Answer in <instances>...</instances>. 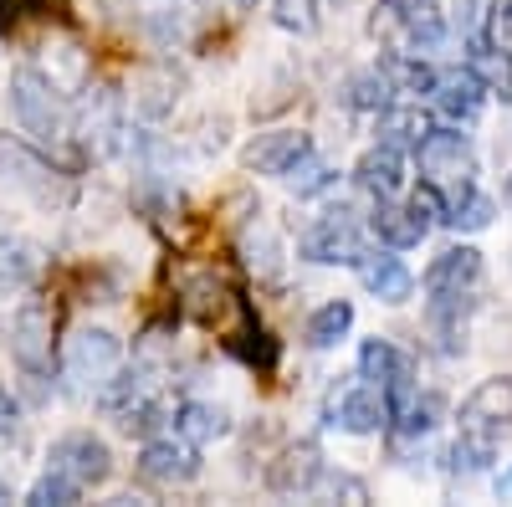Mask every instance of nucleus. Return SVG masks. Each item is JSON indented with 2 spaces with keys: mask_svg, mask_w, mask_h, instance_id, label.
I'll return each mask as SVG.
<instances>
[{
  "mask_svg": "<svg viewBox=\"0 0 512 507\" xmlns=\"http://www.w3.org/2000/svg\"><path fill=\"white\" fill-rule=\"evenodd\" d=\"M379 11L390 16L415 47H441L446 41V11L441 0H379Z\"/></svg>",
  "mask_w": 512,
  "mask_h": 507,
  "instance_id": "obj_20",
  "label": "nucleus"
},
{
  "mask_svg": "<svg viewBox=\"0 0 512 507\" xmlns=\"http://www.w3.org/2000/svg\"><path fill=\"white\" fill-rule=\"evenodd\" d=\"M354 267H359V282L369 287V298H379V303H410L415 272L395 257L390 246H384V251H364Z\"/></svg>",
  "mask_w": 512,
  "mask_h": 507,
  "instance_id": "obj_17",
  "label": "nucleus"
},
{
  "mask_svg": "<svg viewBox=\"0 0 512 507\" xmlns=\"http://www.w3.org/2000/svg\"><path fill=\"white\" fill-rule=\"evenodd\" d=\"M159 390V379H154V369L149 364H134V369H113L103 385H98V410L103 415H113V420H123L128 410H139L149 395Z\"/></svg>",
  "mask_w": 512,
  "mask_h": 507,
  "instance_id": "obj_19",
  "label": "nucleus"
},
{
  "mask_svg": "<svg viewBox=\"0 0 512 507\" xmlns=\"http://www.w3.org/2000/svg\"><path fill=\"white\" fill-rule=\"evenodd\" d=\"M512 426V374H492L466 395L461 405V431H492L502 436Z\"/></svg>",
  "mask_w": 512,
  "mask_h": 507,
  "instance_id": "obj_16",
  "label": "nucleus"
},
{
  "mask_svg": "<svg viewBox=\"0 0 512 507\" xmlns=\"http://www.w3.org/2000/svg\"><path fill=\"white\" fill-rule=\"evenodd\" d=\"M379 72L390 77L395 93H431L436 88V67L420 62V57H405V52H390V57L379 62Z\"/></svg>",
  "mask_w": 512,
  "mask_h": 507,
  "instance_id": "obj_31",
  "label": "nucleus"
},
{
  "mask_svg": "<svg viewBox=\"0 0 512 507\" xmlns=\"http://www.w3.org/2000/svg\"><path fill=\"white\" fill-rule=\"evenodd\" d=\"M328 11H333V0H277L272 21L292 36H313V31H323Z\"/></svg>",
  "mask_w": 512,
  "mask_h": 507,
  "instance_id": "obj_32",
  "label": "nucleus"
},
{
  "mask_svg": "<svg viewBox=\"0 0 512 507\" xmlns=\"http://www.w3.org/2000/svg\"><path fill=\"white\" fill-rule=\"evenodd\" d=\"M128 16L159 47H185L205 21V6L200 0H128Z\"/></svg>",
  "mask_w": 512,
  "mask_h": 507,
  "instance_id": "obj_11",
  "label": "nucleus"
},
{
  "mask_svg": "<svg viewBox=\"0 0 512 507\" xmlns=\"http://www.w3.org/2000/svg\"><path fill=\"white\" fill-rule=\"evenodd\" d=\"M41 267H47V251H41L36 241L26 236H0V292H21L41 277Z\"/></svg>",
  "mask_w": 512,
  "mask_h": 507,
  "instance_id": "obj_26",
  "label": "nucleus"
},
{
  "mask_svg": "<svg viewBox=\"0 0 512 507\" xmlns=\"http://www.w3.org/2000/svg\"><path fill=\"white\" fill-rule=\"evenodd\" d=\"M308 497H318V502H369V487L359 477H349V472H328L323 467Z\"/></svg>",
  "mask_w": 512,
  "mask_h": 507,
  "instance_id": "obj_38",
  "label": "nucleus"
},
{
  "mask_svg": "<svg viewBox=\"0 0 512 507\" xmlns=\"http://www.w3.org/2000/svg\"><path fill=\"white\" fill-rule=\"evenodd\" d=\"M415 159H420V169H425V180L446 195V210H451V200H461L466 190H477V185H472L477 159H472V144H466V134H456V129H431V134L415 144Z\"/></svg>",
  "mask_w": 512,
  "mask_h": 507,
  "instance_id": "obj_5",
  "label": "nucleus"
},
{
  "mask_svg": "<svg viewBox=\"0 0 512 507\" xmlns=\"http://www.w3.org/2000/svg\"><path fill=\"white\" fill-rule=\"evenodd\" d=\"M482 82L472 77V72H436V88H431V103H436V113H446L451 123H472L477 113H482Z\"/></svg>",
  "mask_w": 512,
  "mask_h": 507,
  "instance_id": "obj_23",
  "label": "nucleus"
},
{
  "mask_svg": "<svg viewBox=\"0 0 512 507\" xmlns=\"http://www.w3.org/2000/svg\"><path fill=\"white\" fill-rule=\"evenodd\" d=\"M41 77L52 82V88L62 93V98H77L82 88L93 82V67H88V52L82 47H72V41H47V47L36 52V62H31Z\"/></svg>",
  "mask_w": 512,
  "mask_h": 507,
  "instance_id": "obj_18",
  "label": "nucleus"
},
{
  "mask_svg": "<svg viewBox=\"0 0 512 507\" xmlns=\"http://www.w3.org/2000/svg\"><path fill=\"white\" fill-rule=\"evenodd\" d=\"M236 6H256V0H236Z\"/></svg>",
  "mask_w": 512,
  "mask_h": 507,
  "instance_id": "obj_44",
  "label": "nucleus"
},
{
  "mask_svg": "<svg viewBox=\"0 0 512 507\" xmlns=\"http://www.w3.org/2000/svg\"><path fill=\"white\" fill-rule=\"evenodd\" d=\"M67 139H77L93 159H113L134 144L128 134V103L118 88L108 82H88V88L77 93V108L67 113Z\"/></svg>",
  "mask_w": 512,
  "mask_h": 507,
  "instance_id": "obj_1",
  "label": "nucleus"
},
{
  "mask_svg": "<svg viewBox=\"0 0 512 507\" xmlns=\"http://www.w3.org/2000/svg\"><path fill=\"white\" fill-rule=\"evenodd\" d=\"M349 108H364V113H379V108H390V98H395V88H390V77H384L379 67L374 72H359V77H349Z\"/></svg>",
  "mask_w": 512,
  "mask_h": 507,
  "instance_id": "obj_35",
  "label": "nucleus"
},
{
  "mask_svg": "<svg viewBox=\"0 0 512 507\" xmlns=\"http://www.w3.org/2000/svg\"><path fill=\"white\" fill-rule=\"evenodd\" d=\"M241 251H246V267L251 272H262V277H277L282 272V241H277L272 226H256V236H246Z\"/></svg>",
  "mask_w": 512,
  "mask_h": 507,
  "instance_id": "obj_36",
  "label": "nucleus"
},
{
  "mask_svg": "<svg viewBox=\"0 0 512 507\" xmlns=\"http://www.w3.org/2000/svg\"><path fill=\"white\" fill-rule=\"evenodd\" d=\"M497 441H502V436H492V431H461V441L451 446V467L466 472V477L487 472L492 461H497Z\"/></svg>",
  "mask_w": 512,
  "mask_h": 507,
  "instance_id": "obj_33",
  "label": "nucleus"
},
{
  "mask_svg": "<svg viewBox=\"0 0 512 507\" xmlns=\"http://www.w3.org/2000/svg\"><path fill=\"white\" fill-rule=\"evenodd\" d=\"M6 231H11V226H6V210H0V236H6Z\"/></svg>",
  "mask_w": 512,
  "mask_h": 507,
  "instance_id": "obj_43",
  "label": "nucleus"
},
{
  "mask_svg": "<svg viewBox=\"0 0 512 507\" xmlns=\"http://www.w3.org/2000/svg\"><path fill=\"white\" fill-rule=\"evenodd\" d=\"M180 98H185V72L169 62V57H159V62H144L139 72H134V88L123 93V103H128V113L134 118H144V123H159V118H169L180 108Z\"/></svg>",
  "mask_w": 512,
  "mask_h": 507,
  "instance_id": "obj_9",
  "label": "nucleus"
},
{
  "mask_svg": "<svg viewBox=\"0 0 512 507\" xmlns=\"http://www.w3.org/2000/svg\"><path fill=\"white\" fill-rule=\"evenodd\" d=\"M497 497H512V467H507V472L497 477Z\"/></svg>",
  "mask_w": 512,
  "mask_h": 507,
  "instance_id": "obj_41",
  "label": "nucleus"
},
{
  "mask_svg": "<svg viewBox=\"0 0 512 507\" xmlns=\"http://www.w3.org/2000/svg\"><path fill=\"white\" fill-rule=\"evenodd\" d=\"M6 349L21 364L26 379L47 385L52 379V308L47 303H21L6 318Z\"/></svg>",
  "mask_w": 512,
  "mask_h": 507,
  "instance_id": "obj_8",
  "label": "nucleus"
},
{
  "mask_svg": "<svg viewBox=\"0 0 512 507\" xmlns=\"http://www.w3.org/2000/svg\"><path fill=\"white\" fill-rule=\"evenodd\" d=\"M323 420L333 431H349V436H374L384 420V395L369 385V379H359V385H338L323 405Z\"/></svg>",
  "mask_w": 512,
  "mask_h": 507,
  "instance_id": "obj_12",
  "label": "nucleus"
},
{
  "mask_svg": "<svg viewBox=\"0 0 512 507\" xmlns=\"http://www.w3.org/2000/svg\"><path fill=\"white\" fill-rule=\"evenodd\" d=\"M369 231L390 246V251H410L425 241V231H431V221L420 216L415 205H395V200H379L374 216H369Z\"/></svg>",
  "mask_w": 512,
  "mask_h": 507,
  "instance_id": "obj_22",
  "label": "nucleus"
},
{
  "mask_svg": "<svg viewBox=\"0 0 512 507\" xmlns=\"http://www.w3.org/2000/svg\"><path fill=\"white\" fill-rule=\"evenodd\" d=\"M308 149H313V139H308L303 129H267V134H256V139L241 149V164L251 169V175H272V180H282Z\"/></svg>",
  "mask_w": 512,
  "mask_h": 507,
  "instance_id": "obj_14",
  "label": "nucleus"
},
{
  "mask_svg": "<svg viewBox=\"0 0 512 507\" xmlns=\"http://www.w3.org/2000/svg\"><path fill=\"white\" fill-rule=\"evenodd\" d=\"M431 134V118L420 108H379V144L395 149V154H415V144Z\"/></svg>",
  "mask_w": 512,
  "mask_h": 507,
  "instance_id": "obj_27",
  "label": "nucleus"
},
{
  "mask_svg": "<svg viewBox=\"0 0 512 507\" xmlns=\"http://www.w3.org/2000/svg\"><path fill=\"white\" fill-rule=\"evenodd\" d=\"M318 472H323L318 441H287V446L277 451V461L267 467V487H272L277 497H308L313 482H318Z\"/></svg>",
  "mask_w": 512,
  "mask_h": 507,
  "instance_id": "obj_15",
  "label": "nucleus"
},
{
  "mask_svg": "<svg viewBox=\"0 0 512 507\" xmlns=\"http://www.w3.org/2000/svg\"><path fill=\"white\" fill-rule=\"evenodd\" d=\"M139 472L149 482H164V487H185L200 477V451L185 436H149L139 451Z\"/></svg>",
  "mask_w": 512,
  "mask_h": 507,
  "instance_id": "obj_13",
  "label": "nucleus"
},
{
  "mask_svg": "<svg viewBox=\"0 0 512 507\" xmlns=\"http://www.w3.org/2000/svg\"><path fill=\"white\" fill-rule=\"evenodd\" d=\"M11 118H16V129L31 144H41V149H52V144L67 139V98L31 62H21L11 72Z\"/></svg>",
  "mask_w": 512,
  "mask_h": 507,
  "instance_id": "obj_2",
  "label": "nucleus"
},
{
  "mask_svg": "<svg viewBox=\"0 0 512 507\" xmlns=\"http://www.w3.org/2000/svg\"><path fill=\"white\" fill-rule=\"evenodd\" d=\"M441 410H446L441 395H420V390H410V395L390 410V420H395V431H400V436H425V431H436Z\"/></svg>",
  "mask_w": 512,
  "mask_h": 507,
  "instance_id": "obj_30",
  "label": "nucleus"
},
{
  "mask_svg": "<svg viewBox=\"0 0 512 507\" xmlns=\"http://www.w3.org/2000/svg\"><path fill=\"white\" fill-rule=\"evenodd\" d=\"M287 185H292V195L297 200H313V195H328L333 185H338V164H328L323 154H303V159H297L292 169H287V175H282Z\"/></svg>",
  "mask_w": 512,
  "mask_h": 507,
  "instance_id": "obj_29",
  "label": "nucleus"
},
{
  "mask_svg": "<svg viewBox=\"0 0 512 507\" xmlns=\"http://www.w3.org/2000/svg\"><path fill=\"white\" fill-rule=\"evenodd\" d=\"M47 467L67 472L82 492H88V487H103V482L113 477V451H108V441L93 436V431H67V436L52 441Z\"/></svg>",
  "mask_w": 512,
  "mask_h": 507,
  "instance_id": "obj_10",
  "label": "nucleus"
},
{
  "mask_svg": "<svg viewBox=\"0 0 512 507\" xmlns=\"http://www.w3.org/2000/svg\"><path fill=\"white\" fill-rule=\"evenodd\" d=\"M0 180L36 195V200H47L57 195V205H67V190H62V169L47 159V149L31 144L26 134H0Z\"/></svg>",
  "mask_w": 512,
  "mask_h": 507,
  "instance_id": "obj_7",
  "label": "nucleus"
},
{
  "mask_svg": "<svg viewBox=\"0 0 512 507\" xmlns=\"http://www.w3.org/2000/svg\"><path fill=\"white\" fill-rule=\"evenodd\" d=\"M16 415H21L16 395H6V390H0V431H11V426H16Z\"/></svg>",
  "mask_w": 512,
  "mask_h": 507,
  "instance_id": "obj_40",
  "label": "nucleus"
},
{
  "mask_svg": "<svg viewBox=\"0 0 512 507\" xmlns=\"http://www.w3.org/2000/svg\"><path fill=\"white\" fill-rule=\"evenodd\" d=\"M118 364H123V344L113 328H98V323L72 328L67 349H62V379L72 395H98V385Z\"/></svg>",
  "mask_w": 512,
  "mask_h": 507,
  "instance_id": "obj_4",
  "label": "nucleus"
},
{
  "mask_svg": "<svg viewBox=\"0 0 512 507\" xmlns=\"http://www.w3.org/2000/svg\"><path fill=\"white\" fill-rule=\"evenodd\" d=\"M354 185L359 190H369L374 200H395L400 190H405V154H395V149H369L359 164H354Z\"/></svg>",
  "mask_w": 512,
  "mask_h": 507,
  "instance_id": "obj_25",
  "label": "nucleus"
},
{
  "mask_svg": "<svg viewBox=\"0 0 512 507\" xmlns=\"http://www.w3.org/2000/svg\"><path fill=\"white\" fill-rule=\"evenodd\" d=\"M466 72H472L487 93H497L502 103H512V52L492 36H472L466 41Z\"/></svg>",
  "mask_w": 512,
  "mask_h": 507,
  "instance_id": "obj_21",
  "label": "nucleus"
},
{
  "mask_svg": "<svg viewBox=\"0 0 512 507\" xmlns=\"http://www.w3.org/2000/svg\"><path fill=\"white\" fill-rule=\"evenodd\" d=\"M26 502H31V507H72V502H82V487H77L67 472L47 467V472L26 487Z\"/></svg>",
  "mask_w": 512,
  "mask_h": 507,
  "instance_id": "obj_34",
  "label": "nucleus"
},
{
  "mask_svg": "<svg viewBox=\"0 0 512 507\" xmlns=\"http://www.w3.org/2000/svg\"><path fill=\"white\" fill-rule=\"evenodd\" d=\"M492 200L487 195H477V190H466L461 200H451V210H446V226H456V231H482V226H492Z\"/></svg>",
  "mask_w": 512,
  "mask_h": 507,
  "instance_id": "obj_37",
  "label": "nucleus"
},
{
  "mask_svg": "<svg viewBox=\"0 0 512 507\" xmlns=\"http://www.w3.org/2000/svg\"><path fill=\"white\" fill-rule=\"evenodd\" d=\"M482 282V251L477 246H446L441 257L425 267V298H431V318L446 333H461V298H472Z\"/></svg>",
  "mask_w": 512,
  "mask_h": 507,
  "instance_id": "obj_3",
  "label": "nucleus"
},
{
  "mask_svg": "<svg viewBox=\"0 0 512 507\" xmlns=\"http://www.w3.org/2000/svg\"><path fill=\"white\" fill-rule=\"evenodd\" d=\"M487 26H492V36H497V41H502V36H512V0H492Z\"/></svg>",
  "mask_w": 512,
  "mask_h": 507,
  "instance_id": "obj_39",
  "label": "nucleus"
},
{
  "mask_svg": "<svg viewBox=\"0 0 512 507\" xmlns=\"http://www.w3.org/2000/svg\"><path fill=\"white\" fill-rule=\"evenodd\" d=\"M0 502H11V487H6V477H0Z\"/></svg>",
  "mask_w": 512,
  "mask_h": 507,
  "instance_id": "obj_42",
  "label": "nucleus"
},
{
  "mask_svg": "<svg viewBox=\"0 0 512 507\" xmlns=\"http://www.w3.org/2000/svg\"><path fill=\"white\" fill-rule=\"evenodd\" d=\"M364 251L369 246H364V231H359L349 205H328L323 216L297 236V257L313 262V267H354Z\"/></svg>",
  "mask_w": 512,
  "mask_h": 507,
  "instance_id": "obj_6",
  "label": "nucleus"
},
{
  "mask_svg": "<svg viewBox=\"0 0 512 507\" xmlns=\"http://www.w3.org/2000/svg\"><path fill=\"white\" fill-rule=\"evenodd\" d=\"M175 436H185L190 446H205V441H226L236 426H231V410L226 405H210V400H185L175 405Z\"/></svg>",
  "mask_w": 512,
  "mask_h": 507,
  "instance_id": "obj_24",
  "label": "nucleus"
},
{
  "mask_svg": "<svg viewBox=\"0 0 512 507\" xmlns=\"http://www.w3.org/2000/svg\"><path fill=\"white\" fill-rule=\"evenodd\" d=\"M349 328H354V303L349 298H333V303H323L308 318V344L313 349H338L349 338Z\"/></svg>",
  "mask_w": 512,
  "mask_h": 507,
  "instance_id": "obj_28",
  "label": "nucleus"
}]
</instances>
